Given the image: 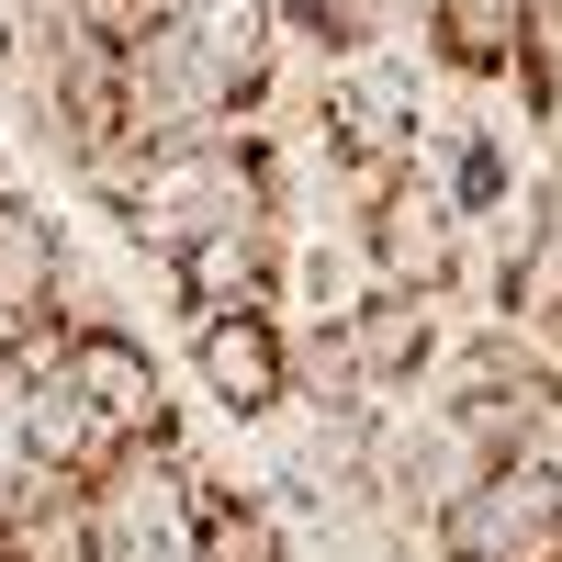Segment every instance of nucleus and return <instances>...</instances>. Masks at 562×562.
<instances>
[{"label": "nucleus", "instance_id": "nucleus-1", "mask_svg": "<svg viewBox=\"0 0 562 562\" xmlns=\"http://www.w3.org/2000/svg\"><path fill=\"white\" fill-rule=\"evenodd\" d=\"M281 158L259 124H192V135H135V147H113L102 169L79 180L90 203L113 214V237L135 259H180V248H203L214 225H248L281 203Z\"/></svg>", "mask_w": 562, "mask_h": 562}, {"label": "nucleus", "instance_id": "nucleus-2", "mask_svg": "<svg viewBox=\"0 0 562 562\" xmlns=\"http://www.w3.org/2000/svg\"><path fill=\"white\" fill-rule=\"evenodd\" d=\"M416 540L428 562H562V439L495 450Z\"/></svg>", "mask_w": 562, "mask_h": 562}, {"label": "nucleus", "instance_id": "nucleus-3", "mask_svg": "<svg viewBox=\"0 0 562 562\" xmlns=\"http://www.w3.org/2000/svg\"><path fill=\"white\" fill-rule=\"evenodd\" d=\"M315 158L349 169V180H394L416 147H428V68H405L394 45H371V57H338L315 68Z\"/></svg>", "mask_w": 562, "mask_h": 562}, {"label": "nucleus", "instance_id": "nucleus-4", "mask_svg": "<svg viewBox=\"0 0 562 562\" xmlns=\"http://www.w3.org/2000/svg\"><path fill=\"white\" fill-rule=\"evenodd\" d=\"M349 248H360V270L371 281H405V293H461V281H484V225L461 214L428 169H394V180H371L360 192V214H349Z\"/></svg>", "mask_w": 562, "mask_h": 562}, {"label": "nucleus", "instance_id": "nucleus-5", "mask_svg": "<svg viewBox=\"0 0 562 562\" xmlns=\"http://www.w3.org/2000/svg\"><path fill=\"white\" fill-rule=\"evenodd\" d=\"M180 383L225 428H281L293 416V304H203L180 338Z\"/></svg>", "mask_w": 562, "mask_h": 562}, {"label": "nucleus", "instance_id": "nucleus-6", "mask_svg": "<svg viewBox=\"0 0 562 562\" xmlns=\"http://www.w3.org/2000/svg\"><path fill=\"white\" fill-rule=\"evenodd\" d=\"M57 371L90 394V416H102L113 439H180V360L147 338V326H124V315H79L68 338H57Z\"/></svg>", "mask_w": 562, "mask_h": 562}, {"label": "nucleus", "instance_id": "nucleus-7", "mask_svg": "<svg viewBox=\"0 0 562 562\" xmlns=\"http://www.w3.org/2000/svg\"><path fill=\"white\" fill-rule=\"evenodd\" d=\"M326 326H338V349H349L360 405H383V416L416 405L439 383V360H450V304L439 293H405V281H360Z\"/></svg>", "mask_w": 562, "mask_h": 562}, {"label": "nucleus", "instance_id": "nucleus-8", "mask_svg": "<svg viewBox=\"0 0 562 562\" xmlns=\"http://www.w3.org/2000/svg\"><path fill=\"white\" fill-rule=\"evenodd\" d=\"M124 102H135V135H192V124H259V102L203 57V34L180 12H147L124 23Z\"/></svg>", "mask_w": 562, "mask_h": 562}, {"label": "nucleus", "instance_id": "nucleus-9", "mask_svg": "<svg viewBox=\"0 0 562 562\" xmlns=\"http://www.w3.org/2000/svg\"><path fill=\"white\" fill-rule=\"evenodd\" d=\"M169 293L180 315H203V304H293V214H248V225H214L203 248H180L169 259Z\"/></svg>", "mask_w": 562, "mask_h": 562}, {"label": "nucleus", "instance_id": "nucleus-10", "mask_svg": "<svg viewBox=\"0 0 562 562\" xmlns=\"http://www.w3.org/2000/svg\"><path fill=\"white\" fill-rule=\"evenodd\" d=\"M416 169H428L439 192H450L461 214L484 225V237H495V225L518 214V192H529V169H518V147H506V124H495L484 102H461L450 124H428V147H416Z\"/></svg>", "mask_w": 562, "mask_h": 562}, {"label": "nucleus", "instance_id": "nucleus-11", "mask_svg": "<svg viewBox=\"0 0 562 562\" xmlns=\"http://www.w3.org/2000/svg\"><path fill=\"white\" fill-rule=\"evenodd\" d=\"M416 68L461 79V102L518 79V0H416Z\"/></svg>", "mask_w": 562, "mask_h": 562}, {"label": "nucleus", "instance_id": "nucleus-12", "mask_svg": "<svg viewBox=\"0 0 562 562\" xmlns=\"http://www.w3.org/2000/svg\"><path fill=\"white\" fill-rule=\"evenodd\" d=\"M180 23L203 34V57L248 90V102L270 113V90H281V57H293V34H281V0H169Z\"/></svg>", "mask_w": 562, "mask_h": 562}, {"label": "nucleus", "instance_id": "nucleus-13", "mask_svg": "<svg viewBox=\"0 0 562 562\" xmlns=\"http://www.w3.org/2000/svg\"><path fill=\"white\" fill-rule=\"evenodd\" d=\"M192 551H203V562H304V529H293V506H281V495H248V484H214V473H203Z\"/></svg>", "mask_w": 562, "mask_h": 562}, {"label": "nucleus", "instance_id": "nucleus-14", "mask_svg": "<svg viewBox=\"0 0 562 562\" xmlns=\"http://www.w3.org/2000/svg\"><path fill=\"white\" fill-rule=\"evenodd\" d=\"M394 23H405V0H281V34H293L315 68H338V57H371V45H394Z\"/></svg>", "mask_w": 562, "mask_h": 562}, {"label": "nucleus", "instance_id": "nucleus-15", "mask_svg": "<svg viewBox=\"0 0 562 562\" xmlns=\"http://www.w3.org/2000/svg\"><path fill=\"white\" fill-rule=\"evenodd\" d=\"M0 562H102V529H90L79 484H45L12 529H0Z\"/></svg>", "mask_w": 562, "mask_h": 562}, {"label": "nucleus", "instance_id": "nucleus-16", "mask_svg": "<svg viewBox=\"0 0 562 562\" xmlns=\"http://www.w3.org/2000/svg\"><path fill=\"white\" fill-rule=\"evenodd\" d=\"M34 495H45V473H34V450H23V416H12V394H0V529H12Z\"/></svg>", "mask_w": 562, "mask_h": 562}, {"label": "nucleus", "instance_id": "nucleus-17", "mask_svg": "<svg viewBox=\"0 0 562 562\" xmlns=\"http://www.w3.org/2000/svg\"><path fill=\"white\" fill-rule=\"evenodd\" d=\"M102 562H203L192 529H135V540H102Z\"/></svg>", "mask_w": 562, "mask_h": 562}, {"label": "nucleus", "instance_id": "nucleus-18", "mask_svg": "<svg viewBox=\"0 0 562 562\" xmlns=\"http://www.w3.org/2000/svg\"><path fill=\"white\" fill-rule=\"evenodd\" d=\"M158 12H169V0H158Z\"/></svg>", "mask_w": 562, "mask_h": 562}]
</instances>
